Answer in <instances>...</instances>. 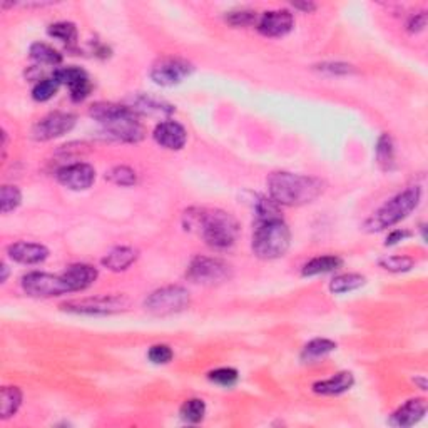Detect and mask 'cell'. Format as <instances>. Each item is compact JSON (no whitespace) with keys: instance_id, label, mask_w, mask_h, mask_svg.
Returning a JSON list of instances; mask_svg holds the SVG:
<instances>
[{"instance_id":"obj_1","label":"cell","mask_w":428,"mask_h":428,"mask_svg":"<svg viewBox=\"0 0 428 428\" xmlns=\"http://www.w3.org/2000/svg\"><path fill=\"white\" fill-rule=\"evenodd\" d=\"M184 227L196 231L209 248L218 251L230 249L239 234V222L233 214L222 209H189L184 214Z\"/></svg>"},{"instance_id":"obj_2","label":"cell","mask_w":428,"mask_h":428,"mask_svg":"<svg viewBox=\"0 0 428 428\" xmlns=\"http://www.w3.org/2000/svg\"><path fill=\"white\" fill-rule=\"evenodd\" d=\"M268 194L278 206H304L316 201L325 193V183L320 177L295 174L288 171L271 172L266 179Z\"/></svg>"},{"instance_id":"obj_3","label":"cell","mask_w":428,"mask_h":428,"mask_svg":"<svg viewBox=\"0 0 428 428\" xmlns=\"http://www.w3.org/2000/svg\"><path fill=\"white\" fill-rule=\"evenodd\" d=\"M89 116L102 126V133L109 139L119 143H139L144 139V126L139 114L129 106L114 102H95L89 109Z\"/></svg>"},{"instance_id":"obj_4","label":"cell","mask_w":428,"mask_h":428,"mask_svg":"<svg viewBox=\"0 0 428 428\" xmlns=\"http://www.w3.org/2000/svg\"><path fill=\"white\" fill-rule=\"evenodd\" d=\"M291 246V231L281 216L254 221L251 239L253 253L259 259H278L288 253Z\"/></svg>"},{"instance_id":"obj_5","label":"cell","mask_w":428,"mask_h":428,"mask_svg":"<svg viewBox=\"0 0 428 428\" xmlns=\"http://www.w3.org/2000/svg\"><path fill=\"white\" fill-rule=\"evenodd\" d=\"M422 201V189L418 186H410L397 196L388 199L384 206H380L363 225L367 233H380L388 227L402 222L408 218Z\"/></svg>"},{"instance_id":"obj_6","label":"cell","mask_w":428,"mask_h":428,"mask_svg":"<svg viewBox=\"0 0 428 428\" xmlns=\"http://www.w3.org/2000/svg\"><path fill=\"white\" fill-rule=\"evenodd\" d=\"M64 311L85 316H111L129 308V298L124 295H101L90 298L72 299L61 307Z\"/></svg>"},{"instance_id":"obj_7","label":"cell","mask_w":428,"mask_h":428,"mask_svg":"<svg viewBox=\"0 0 428 428\" xmlns=\"http://www.w3.org/2000/svg\"><path fill=\"white\" fill-rule=\"evenodd\" d=\"M189 304V291L183 288V286L171 285L153 291V293L145 298L144 308L145 311L151 313L154 316H171L176 315V313L184 311Z\"/></svg>"},{"instance_id":"obj_8","label":"cell","mask_w":428,"mask_h":428,"mask_svg":"<svg viewBox=\"0 0 428 428\" xmlns=\"http://www.w3.org/2000/svg\"><path fill=\"white\" fill-rule=\"evenodd\" d=\"M186 278L194 285L218 286L233 278V270L226 261L209 256H196L189 263Z\"/></svg>"},{"instance_id":"obj_9","label":"cell","mask_w":428,"mask_h":428,"mask_svg":"<svg viewBox=\"0 0 428 428\" xmlns=\"http://www.w3.org/2000/svg\"><path fill=\"white\" fill-rule=\"evenodd\" d=\"M22 290L32 298H56L67 293H72V288L66 276L51 275V273L32 271L22 278Z\"/></svg>"},{"instance_id":"obj_10","label":"cell","mask_w":428,"mask_h":428,"mask_svg":"<svg viewBox=\"0 0 428 428\" xmlns=\"http://www.w3.org/2000/svg\"><path fill=\"white\" fill-rule=\"evenodd\" d=\"M191 72H193V66L184 59L164 57L154 62L149 74L161 88H172V85L181 84L186 77H189Z\"/></svg>"},{"instance_id":"obj_11","label":"cell","mask_w":428,"mask_h":428,"mask_svg":"<svg viewBox=\"0 0 428 428\" xmlns=\"http://www.w3.org/2000/svg\"><path fill=\"white\" fill-rule=\"evenodd\" d=\"M76 126V116L69 112H51L32 127V138L35 141H52L71 133Z\"/></svg>"},{"instance_id":"obj_12","label":"cell","mask_w":428,"mask_h":428,"mask_svg":"<svg viewBox=\"0 0 428 428\" xmlns=\"http://www.w3.org/2000/svg\"><path fill=\"white\" fill-rule=\"evenodd\" d=\"M56 79L61 85H67L71 90V99L74 102L84 101L93 93V82H90L88 72L77 66H67L54 71Z\"/></svg>"},{"instance_id":"obj_13","label":"cell","mask_w":428,"mask_h":428,"mask_svg":"<svg viewBox=\"0 0 428 428\" xmlns=\"http://www.w3.org/2000/svg\"><path fill=\"white\" fill-rule=\"evenodd\" d=\"M56 177L64 188L72 191H85L94 184L95 170L88 162H74L61 167Z\"/></svg>"},{"instance_id":"obj_14","label":"cell","mask_w":428,"mask_h":428,"mask_svg":"<svg viewBox=\"0 0 428 428\" xmlns=\"http://www.w3.org/2000/svg\"><path fill=\"white\" fill-rule=\"evenodd\" d=\"M295 27V17L290 11L265 12L256 22V29L265 37H285Z\"/></svg>"},{"instance_id":"obj_15","label":"cell","mask_w":428,"mask_h":428,"mask_svg":"<svg viewBox=\"0 0 428 428\" xmlns=\"http://www.w3.org/2000/svg\"><path fill=\"white\" fill-rule=\"evenodd\" d=\"M153 138L159 145L170 149V151H181L188 141V133L179 122L162 121L154 127Z\"/></svg>"},{"instance_id":"obj_16","label":"cell","mask_w":428,"mask_h":428,"mask_svg":"<svg viewBox=\"0 0 428 428\" xmlns=\"http://www.w3.org/2000/svg\"><path fill=\"white\" fill-rule=\"evenodd\" d=\"M7 254L12 261L20 265H40L49 258V249L44 244L19 241L8 246Z\"/></svg>"},{"instance_id":"obj_17","label":"cell","mask_w":428,"mask_h":428,"mask_svg":"<svg viewBox=\"0 0 428 428\" xmlns=\"http://www.w3.org/2000/svg\"><path fill=\"white\" fill-rule=\"evenodd\" d=\"M427 402L423 398H412L407 403L402 405L393 415L390 417L388 423L393 427H412L425 417Z\"/></svg>"},{"instance_id":"obj_18","label":"cell","mask_w":428,"mask_h":428,"mask_svg":"<svg viewBox=\"0 0 428 428\" xmlns=\"http://www.w3.org/2000/svg\"><path fill=\"white\" fill-rule=\"evenodd\" d=\"M62 275L66 276L67 281H69L72 293H76V291H84L88 290L89 286H93L95 283V280H97L99 271L97 268H94L93 265L76 263V265L67 266Z\"/></svg>"},{"instance_id":"obj_19","label":"cell","mask_w":428,"mask_h":428,"mask_svg":"<svg viewBox=\"0 0 428 428\" xmlns=\"http://www.w3.org/2000/svg\"><path fill=\"white\" fill-rule=\"evenodd\" d=\"M355 385V376L352 371H338L336 375L326 378V380H320L313 384V391L323 397H335V395H341L345 391L352 390Z\"/></svg>"},{"instance_id":"obj_20","label":"cell","mask_w":428,"mask_h":428,"mask_svg":"<svg viewBox=\"0 0 428 428\" xmlns=\"http://www.w3.org/2000/svg\"><path fill=\"white\" fill-rule=\"evenodd\" d=\"M138 249L131 248V246H116L102 258V266L107 268L109 271L121 273L126 271L138 261Z\"/></svg>"},{"instance_id":"obj_21","label":"cell","mask_w":428,"mask_h":428,"mask_svg":"<svg viewBox=\"0 0 428 428\" xmlns=\"http://www.w3.org/2000/svg\"><path fill=\"white\" fill-rule=\"evenodd\" d=\"M336 350V343L326 338H315L309 343L304 345L302 352V362L304 363H316L320 359L326 358L328 355L333 353Z\"/></svg>"},{"instance_id":"obj_22","label":"cell","mask_w":428,"mask_h":428,"mask_svg":"<svg viewBox=\"0 0 428 428\" xmlns=\"http://www.w3.org/2000/svg\"><path fill=\"white\" fill-rule=\"evenodd\" d=\"M343 265V259L335 254H326V256H316L309 259L307 265L303 266V276H318L331 273Z\"/></svg>"},{"instance_id":"obj_23","label":"cell","mask_w":428,"mask_h":428,"mask_svg":"<svg viewBox=\"0 0 428 428\" xmlns=\"http://www.w3.org/2000/svg\"><path fill=\"white\" fill-rule=\"evenodd\" d=\"M22 405V391L17 386H4L0 391V417L4 420L19 412Z\"/></svg>"},{"instance_id":"obj_24","label":"cell","mask_w":428,"mask_h":428,"mask_svg":"<svg viewBox=\"0 0 428 428\" xmlns=\"http://www.w3.org/2000/svg\"><path fill=\"white\" fill-rule=\"evenodd\" d=\"M365 276L358 275V273H345V275L335 276L330 281V291L333 295H345L357 291L365 285Z\"/></svg>"},{"instance_id":"obj_25","label":"cell","mask_w":428,"mask_h":428,"mask_svg":"<svg viewBox=\"0 0 428 428\" xmlns=\"http://www.w3.org/2000/svg\"><path fill=\"white\" fill-rule=\"evenodd\" d=\"M134 112L141 114H172L174 112V107L171 104L159 101V99H153L148 97V95H139L133 101V106H129Z\"/></svg>"},{"instance_id":"obj_26","label":"cell","mask_w":428,"mask_h":428,"mask_svg":"<svg viewBox=\"0 0 428 428\" xmlns=\"http://www.w3.org/2000/svg\"><path fill=\"white\" fill-rule=\"evenodd\" d=\"M29 54L35 62L44 64V66L57 67L62 64V54L56 51L54 47H51L49 44H44V42L32 44L29 49Z\"/></svg>"},{"instance_id":"obj_27","label":"cell","mask_w":428,"mask_h":428,"mask_svg":"<svg viewBox=\"0 0 428 428\" xmlns=\"http://www.w3.org/2000/svg\"><path fill=\"white\" fill-rule=\"evenodd\" d=\"M378 265L390 273H407L415 268V259L405 254H390L378 259Z\"/></svg>"},{"instance_id":"obj_28","label":"cell","mask_w":428,"mask_h":428,"mask_svg":"<svg viewBox=\"0 0 428 428\" xmlns=\"http://www.w3.org/2000/svg\"><path fill=\"white\" fill-rule=\"evenodd\" d=\"M206 415V403L201 398H189L181 405L179 417L186 423H199Z\"/></svg>"},{"instance_id":"obj_29","label":"cell","mask_w":428,"mask_h":428,"mask_svg":"<svg viewBox=\"0 0 428 428\" xmlns=\"http://www.w3.org/2000/svg\"><path fill=\"white\" fill-rule=\"evenodd\" d=\"M59 88H61V82L56 79V76L52 74L51 77H44V79H39L32 89V97L37 102H45L57 94Z\"/></svg>"},{"instance_id":"obj_30","label":"cell","mask_w":428,"mask_h":428,"mask_svg":"<svg viewBox=\"0 0 428 428\" xmlns=\"http://www.w3.org/2000/svg\"><path fill=\"white\" fill-rule=\"evenodd\" d=\"M376 159L378 164H380L384 170H391L395 164V149H393V143H391V138L388 134H384L380 139H378L376 144Z\"/></svg>"},{"instance_id":"obj_31","label":"cell","mask_w":428,"mask_h":428,"mask_svg":"<svg viewBox=\"0 0 428 428\" xmlns=\"http://www.w3.org/2000/svg\"><path fill=\"white\" fill-rule=\"evenodd\" d=\"M47 34L64 44H74L77 40V27L72 22H56L49 25Z\"/></svg>"},{"instance_id":"obj_32","label":"cell","mask_w":428,"mask_h":428,"mask_svg":"<svg viewBox=\"0 0 428 428\" xmlns=\"http://www.w3.org/2000/svg\"><path fill=\"white\" fill-rule=\"evenodd\" d=\"M22 203V193L17 186L6 184L0 189V204H2V214H8L17 209Z\"/></svg>"},{"instance_id":"obj_33","label":"cell","mask_w":428,"mask_h":428,"mask_svg":"<svg viewBox=\"0 0 428 428\" xmlns=\"http://www.w3.org/2000/svg\"><path fill=\"white\" fill-rule=\"evenodd\" d=\"M106 177L111 181L112 184L122 186V188H129V186H134L136 183H138L136 171L131 170V167H127V166L112 167V170L106 174Z\"/></svg>"},{"instance_id":"obj_34","label":"cell","mask_w":428,"mask_h":428,"mask_svg":"<svg viewBox=\"0 0 428 428\" xmlns=\"http://www.w3.org/2000/svg\"><path fill=\"white\" fill-rule=\"evenodd\" d=\"M208 378L213 381V384L230 388V386L238 384L239 373H238V370H234V368L222 367V368H216V370L209 371Z\"/></svg>"},{"instance_id":"obj_35","label":"cell","mask_w":428,"mask_h":428,"mask_svg":"<svg viewBox=\"0 0 428 428\" xmlns=\"http://www.w3.org/2000/svg\"><path fill=\"white\" fill-rule=\"evenodd\" d=\"M226 22L234 27H248L256 25L258 17L256 12L248 11V8H238V11H231L226 13Z\"/></svg>"},{"instance_id":"obj_36","label":"cell","mask_w":428,"mask_h":428,"mask_svg":"<svg viewBox=\"0 0 428 428\" xmlns=\"http://www.w3.org/2000/svg\"><path fill=\"white\" fill-rule=\"evenodd\" d=\"M172 357H174V353L167 345H154L148 352L149 362L154 363V365H167Z\"/></svg>"},{"instance_id":"obj_37","label":"cell","mask_w":428,"mask_h":428,"mask_svg":"<svg viewBox=\"0 0 428 428\" xmlns=\"http://www.w3.org/2000/svg\"><path fill=\"white\" fill-rule=\"evenodd\" d=\"M316 71L325 72V74L330 76H347V74H353L355 69L353 66L350 64H343V62H323L320 66H315Z\"/></svg>"},{"instance_id":"obj_38","label":"cell","mask_w":428,"mask_h":428,"mask_svg":"<svg viewBox=\"0 0 428 428\" xmlns=\"http://www.w3.org/2000/svg\"><path fill=\"white\" fill-rule=\"evenodd\" d=\"M427 27V13L425 12H418L415 16L410 17L407 29L408 32H412V34H418V32H422Z\"/></svg>"},{"instance_id":"obj_39","label":"cell","mask_w":428,"mask_h":428,"mask_svg":"<svg viewBox=\"0 0 428 428\" xmlns=\"http://www.w3.org/2000/svg\"><path fill=\"white\" fill-rule=\"evenodd\" d=\"M410 236V231H407V230H395V231H391V233L386 236V246H393V244H397V243H400V241H403L405 238H408Z\"/></svg>"},{"instance_id":"obj_40","label":"cell","mask_w":428,"mask_h":428,"mask_svg":"<svg viewBox=\"0 0 428 428\" xmlns=\"http://www.w3.org/2000/svg\"><path fill=\"white\" fill-rule=\"evenodd\" d=\"M293 7L298 8V11H303V12H313L316 8L315 4H311V2H295Z\"/></svg>"},{"instance_id":"obj_41","label":"cell","mask_w":428,"mask_h":428,"mask_svg":"<svg viewBox=\"0 0 428 428\" xmlns=\"http://www.w3.org/2000/svg\"><path fill=\"white\" fill-rule=\"evenodd\" d=\"M415 384L420 385L422 390H427V380H425V378H415Z\"/></svg>"},{"instance_id":"obj_42","label":"cell","mask_w":428,"mask_h":428,"mask_svg":"<svg viewBox=\"0 0 428 428\" xmlns=\"http://www.w3.org/2000/svg\"><path fill=\"white\" fill-rule=\"evenodd\" d=\"M7 276H8V268L7 265H2V283H6Z\"/></svg>"}]
</instances>
